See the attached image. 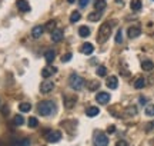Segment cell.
I'll return each mask as SVG.
<instances>
[{
	"mask_svg": "<svg viewBox=\"0 0 154 146\" xmlns=\"http://www.w3.org/2000/svg\"><path fill=\"white\" fill-rule=\"evenodd\" d=\"M130 7H131L133 11L141 10V7H143V2H141V0H131V2H130Z\"/></svg>",
	"mask_w": 154,
	"mask_h": 146,
	"instance_id": "17",
	"label": "cell"
},
{
	"mask_svg": "<svg viewBox=\"0 0 154 146\" xmlns=\"http://www.w3.org/2000/svg\"><path fill=\"white\" fill-rule=\"evenodd\" d=\"M94 52V47H93V45L91 43H84V45L82 46V53L83 55H91Z\"/></svg>",
	"mask_w": 154,
	"mask_h": 146,
	"instance_id": "16",
	"label": "cell"
},
{
	"mask_svg": "<svg viewBox=\"0 0 154 146\" xmlns=\"http://www.w3.org/2000/svg\"><path fill=\"white\" fill-rule=\"evenodd\" d=\"M94 7H96V10H97V11L104 10V9H106V2H104V0H96Z\"/></svg>",
	"mask_w": 154,
	"mask_h": 146,
	"instance_id": "23",
	"label": "cell"
},
{
	"mask_svg": "<svg viewBox=\"0 0 154 146\" xmlns=\"http://www.w3.org/2000/svg\"><path fill=\"white\" fill-rule=\"evenodd\" d=\"M144 86H146V79L144 78H138L134 80V87L136 89H143Z\"/></svg>",
	"mask_w": 154,
	"mask_h": 146,
	"instance_id": "20",
	"label": "cell"
},
{
	"mask_svg": "<svg viewBox=\"0 0 154 146\" xmlns=\"http://www.w3.org/2000/svg\"><path fill=\"white\" fill-rule=\"evenodd\" d=\"M80 19H82V14H80L79 11H73L72 16H70V22H72V23H76V22H79Z\"/></svg>",
	"mask_w": 154,
	"mask_h": 146,
	"instance_id": "26",
	"label": "cell"
},
{
	"mask_svg": "<svg viewBox=\"0 0 154 146\" xmlns=\"http://www.w3.org/2000/svg\"><path fill=\"white\" fill-rule=\"evenodd\" d=\"M96 100L99 102L100 105H106V103L110 102V95H109L107 92H99V93L96 95Z\"/></svg>",
	"mask_w": 154,
	"mask_h": 146,
	"instance_id": "7",
	"label": "cell"
},
{
	"mask_svg": "<svg viewBox=\"0 0 154 146\" xmlns=\"http://www.w3.org/2000/svg\"><path fill=\"white\" fill-rule=\"evenodd\" d=\"M146 102H147V99H146V97H140V103H146Z\"/></svg>",
	"mask_w": 154,
	"mask_h": 146,
	"instance_id": "40",
	"label": "cell"
},
{
	"mask_svg": "<svg viewBox=\"0 0 154 146\" xmlns=\"http://www.w3.org/2000/svg\"><path fill=\"white\" fill-rule=\"evenodd\" d=\"M113 24H114V22H111V23L106 22L100 26L99 33H97V42H99V43H104L106 40L110 37L111 30H113Z\"/></svg>",
	"mask_w": 154,
	"mask_h": 146,
	"instance_id": "2",
	"label": "cell"
},
{
	"mask_svg": "<svg viewBox=\"0 0 154 146\" xmlns=\"http://www.w3.org/2000/svg\"><path fill=\"white\" fill-rule=\"evenodd\" d=\"M116 146H128V143H127L126 141H119L116 143Z\"/></svg>",
	"mask_w": 154,
	"mask_h": 146,
	"instance_id": "37",
	"label": "cell"
},
{
	"mask_svg": "<svg viewBox=\"0 0 154 146\" xmlns=\"http://www.w3.org/2000/svg\"><path fill=\"white\" fill-rule=\"evenodd\" d=\"M37 112L42 116H51L56 113V105L51 100H42L37 105Z\"/></svg>",
	"mask_w": 154,
	"mask_h": 146,
	"instance_id": "1",
	"label": "cell"
},
{
	"mask_svg": "<svg viewBox=\"0 0 154 146\" xmlns=\"http://www.w3.org/2000/svg\"><path fill=\"white\" fill-rule=\"evenodd\" d=\"M99 86H100V83L97 82V80H91V82H90V83L87 84L88 90H91V92H94V90H97V89H99Z\"/></svg>",
	"mask_w": 154,
	"mask_h": 146,
	"instance_id": "24",
	"label": "cell"
},
{
	"mask_svg": "<svg viewBox=\"0 0 154 146\" xmlns=\"http://www.w3.org/2000/svg\"><path fill=\"white\" fill-rule=\"evenodd\" d=\"M2 115H9V107L7 106H3V109H2Z\"/></svg>",
	"mask_w": 154,
	"mask_h": 146,
	"instance_id": "38",
	"label": "cell"
},
{
	"mask_svg": "<svg viewBox=\"0 0 154 146\" xmlns=\"http://www.w3.org/2000/svg\"><path fill=\"white\" fill-rule=\"evenodd\" d=\"M67 2H69V3H74V0H67Z\"/></svg>",
	"mask_w": 154,
	"mask_h": 146,
	"instance_id": "41",
	"label": "cell"
},
{
	"mask_svg": "<svg viewBox=\"0 0 154 146\" xmlns=\"http://www.w3.org/2000/svg\"><path fill=\"white\" fill-rule=\"evenodd\" d=\"M141 69L144 72H151L154 69V63L151 60H144V62H141Z\"/></svg>",
	"mask_w": 154,
	"mask_h": 146,
	"instance_id": "18",
	"label": "cell"
},
{
	"mask_svg": "<svg viewBox=\"0 0 154 146\" xmlns=\"http://www.w3.org/2000/svg\"><path fill=\"white\" fill-rule=\"evenodd\" d=\"M116 43H123V30L121 29H119L117 30V34H116Z\"/></svg>",
	"mask_w": 154,
	"mask_h": 146,
	"instance_id": "32",
	"label": "cell"
},
{
	"mask_svg": "<svg viewBox=\"0 0 154 146\" xmlns=\"http://www.w3.org/2000/svg\"><path fill=\"white\" fill-rule=\"evenodd\" d=\"M100 113V109L96 106H90L86 109V115H87L88 118H94V116H97Z\"/></svg>",
	"mask_w": 154,
	"mask_h": 146,
	"instance_id": "15",
	"label": "cell"
},
{
	"mask_svg": "<svg viewBox=\"0 0 154 146\" xmlns=\"http://www.w3.org/2000/svg\"><path fill=\"white\" fill-rule=\"evenodd\" d=\"M87 19L90 20V22H99L100 19H101L100 11H93V13H90V14L87 16Z\"/></svg>",
	"mask_w": 154,
	"mask_h": 146,
	"instance_id": "22",
	"label": "cell"
},
{
	"mask_svg": "<svg viewBox=\"0 0 154 146\" xmlns=\"http://www.w3.org/2000/svg\"><path fill=\"white\" fill-rule=\"evenodd\" d=\"M13 123L16 125V126H22V125L24 123V118H23V116H20V115H16V116H14V119H13Z\"/></svg>",
	"mask_w": 154,
	"mask_h": 146,
	"instance_id": "25",
	"label": "cell"
},
{
	"mask_svg": "<svg viewBox=\"0 0 154 146\" xmlns=\"http://www.w3.org/2000/svg\"><path fill=\"white\" fill-rule=\"evenodd\" d=\"M127 34H128V37H130V39H136V37H138V36L141 34V29L138 27V26H133V27L128 29Z\"/></svg>",
	"mask_w": 154,
	"mask_h": 146,
	"instance_id": "10",
	"label": "cell"
},
{
	"mask_svg": "<svg viewBox=\"0 0 154 146\" xmlns=\"http://www.w3.org/2000/svg\"><path fill=\"white\" fill-rule=\"evenodd\" d=\"M72 57H73L72 53H66V55H63V56H61V62L66 63V62H69V60H72Z\"/></svg>",
	"mask_w": 154,
	"mask_h": 146,
	"instance_id": "34",
	"label": "cell"
},
{
	"mask_svg": "<svg viewBox=\"0 0 154 146\" xmlns=\"http://www.w3.org/2000/svg\"><path fill=\"white\" fill-rule=\"evenodd\" d=\"M56 72H57L56 68H53V66H46L44 69H42V76L47 79V78H50V76H53Z\"/></svg>",
	"mask_w": 154,
	"mask_h": 146,
	"instance_id": "11",
	"label": "cell"
},
{
	"mask_svg": "<svg viewBox=\"0 0 154 146\" xmlns=\"http://www.w3.org/2000/svg\"><path fill=\"white\" fill-rule=\"evenodd\" d=\"M13 146H30V139H22L13 143Z\"/></svg>",
	"mask_w": 154,
	"mask_h": 146,
	"instance_id": "29",
	"label": "cell"
},
{
	"mask_svg": "<svg viewBox=\"0 0 154 146\" xmlns=\"http://www.w3.org/2000/svg\"><path fill=\"white\" fill-rule=\"evenodd\" d=\"M43 32H44V26H34L33 30H32V36H33V39H38V37H42Z\"/></svg>",
	"mask_w": 154,
	"mask_h": 146,
	"instance_id": "13",
	"label": "cell"
},
{
	"mask_svg": "<svg viewBox=\"0 0 154 146\" xmlns=\"http://www.w3.org/2000/svg\"><path fill=\"white\" fill-rule=\"evenodd\" d=\"M63 36H64V33H63L61 29H54V30L51 32V40H53L54 43H59V42L63 39Z\"/></svg>",
	"mask_w": 154,
	"mask_h": 146,
	"instance_id": "9",
	"label": "cell"
},
{
	"mask_svg": "<svg viewBox=\"0 0 154 146\" xmlns=\"http://www.w3.org/2000/svg\"><path fill=\"white\" fill-rule=\"evenodd\" d=\"M29 128H37V125H38V120L36 118H33V116H32V118H29Z\"/></svg>",
	"mask_w": 154,
	"mask_h": 146,
	"instance_id": "31",
	"label": "cell"
},
{
	"mask_svg": "<svg viewBox=\"0 0 154 146\" xmlns=\"http://www.w3.org/2000/svg\"><path fill=\"white\" fill-rule=\"evenodd\" d=\"M96 73H97V76H100V78H104L106 75H107V69H106L104 66H99L97 70H96Z\"/></svg>",
	"mask_w": 154,
	"mask_h": 146,
	"instance_id": "28",
	"label": "cell"
},
{
	"mask_svg": "<svg viewBox=\"0 0 154 146\" xmlns=\"http://www.w3.org/2000/svg\"><path fill=\"white\" fill-rule=\"evenodd\" d=\"M76 103H77V96L66 95L64 97H63V105H64L66 109H73Z\"/></svg>",
	"mask_w": 154,
	"mask_h": 146,
	"instance_id": "6",
	"label": "cell"
},
{
	"mask_svg": "<svg viewBox=\"0 0 154 146\" xmlns=\"http://www.w3.org/2000/svg\"><path fill=\"white\" fill-rule=\"evenodd\" d=\"M61 139V132L60 130H49L46 132V141L50 143H57Z\"/></svg>",
	"mask_w": 154,
	"mask_h": 146,
	"instance_id": "4",
	"label": "cell"
},
{
	"mask_svg": "<svg viewBox=\"0 0 154 146\" xmlns=\"http://www.w3.org/2000/svg\"><path fill=\"white\" fill-rule=\"evenodd\" d=\"M54 26H56V20H49V22L46 23L44 29L49 30V32H53V30H54Z\"/></svg>",
	"mask_w": 154,
	"mask_h": 146,
	"instance_id": "30",
	"label": "cell"
},
{
	"mask_svg": "<svg viewBox=\"0 0 154 146\" xmlns=\"http://www.w3.org/2000/svg\"><path fill=\"white\" fill-rule=\"evenodd\" d=\"M127 115H136L137 113V107L136 106H130V107H127Z\"/></svg>",
	"mask_w": 154,
	"mask_h": 146,
	"instance_id": "35",
	"label": "cell"
},
{
	"mask_svg": "<svg viewBox=\"0 0 154 146\" xmlns=\"http://www.w3.org/2000/svg\"><path fill=\"white\" fill-rule=\"evenodd\" d=\"M54 57H56L54 50H47L44 53V59H46V62L49 63V65H51V62L54 60Z\"/></svg>",
	"mask_w": 154,
	"mask_h": 146,
	"instance_id": "19",
	"label": "cell"
},
{
	"mask_svg": "<svg viewBox=\"0 0 154 146\" xmlns=\"http://www.w3.org/2000/svg\"><path fill=\"white\" fill-rule=\"evenodd\" d=\"M109 145V138L103 132H97L94 135V146H107Z\"/></svg>",
	"mask_w": 154,
	"mask_h": 146,
	"instance_id": "5",
	"label": "cell"
},
{
	"mask_svg": "<svg viewBox=\"0 0 154 146\" xmlns=\"http://www.w3.org/2000/svg\"><path fill=\"white\" fill-rule=\"evenodd\" d=\"M19 109H20L22 112H30V109H32V105H30V103H26V102H23V103H20Z\"/></svg>",
	"mask_w": 154,
	"mask_h": 146,
	"instance_id": "27",
	"label": "cell"
},
{
	"mask_svg": "<svg viewBox=\"0 0 154 146\" xmlns=\"http://www.w3.org/2000/svg\"><path fill=\"white\" fill-rule=\"evenodd\" d=\"M117 86H119V79L116 78V76H110V78L107 79V87L109 89H117Z\"/></svg>",
	"mask_w": 154,
	"mask_h": 146,
	"instance_id": "14",
	"label": "cell"
},
{
	"mask_svg": "<svg viewBox=\"0 0 154 146\" xmlns=\"http://www.w3.org/2000/svg\"><path fill=\"white\" fill-rule=\"evenodd\" d=\"M69 84H70V87L74 89V90H82L83 87H84L86 82H84V79H83L82 76H79V75H76V73H73L72 76L69 78Z\"/></svg>",
	"mask_w": 154,
	"mask_h": 146,
	"instance_id": "3",
	"label": "cell"
},
{
	"mask_svg": "<svg viewBox=\"0 0 154 146\" xmlns=\"http://www.w3.org/2000/svg\"><path fill=\"white\" fill-rule=\"evenodd\" d=\"M146 115L147 116H154V105H149L146 107Z\"/></svg>",
	"mask_w": 154,
	"mask_h": 146,
	"instance_id": "33",
	"label": "cell"
},
{
	"mask_svg": "<svg viewBox=\"0 0 154 146\" xmlns=\"http://www.w3.org/2000/svg\"><path fill=\"white\" fill-rule=\"evenodd\" d=\"M53 89H54V83L50 82V80H46V82L40 84V92L42 93H50Z\"/></svg>",
	"mask_w": 154,
	"mask_h": 146,
	"instance_id": "8",
	"label": "cell"
},
{
	"mask_svg": "<svg viewBox=\"0 0 154 146\" xmlns=\"http://www.w3.org/2000/svg\"><path fill=\"white\" fill-rule=\"evenodd\" d=\"M79 34L82 37H88L90 36V29L87 26H82V27H79Z\"/></svg>",
	"mask_w": 154,
	"mask_h": 146,
	"instance_id": "21",
	"label": "cell"
},
{
	"mask_svg": "<svg viewBox=\"0 0 154 146\" xmlns=\"http://www.w3.org/2000/svg\"><path fill=\"white\" fill-rule=\"evenodd\" d=\"M16 6H17V9H19L20 11H23V13H26V11L30 10V5H29L26 0H17Z\"/></svg>",
	"mask_w": 154,
	"mask_h": 146,
	"instance_id": "12",
	"label": "cell"
},
{
	"mask_svg": "<svg viewBox=\"0 0 154 146\" xmlns=\"http://www.w3.org/2000/svg\"><path fill=\"white\" fill-rule=\"evenodd\" d=\"M107 132H109V133H114V132H116V126H114V125H111V126H109V129H107Z\"/></svg>",
	"mask_w": 154,
	"mask_h": 146,
	"instance_id": "39",
	"label": "cell"
},
{
	"mask_svg": "<svg viewBox=\"0 0 154 146\" xmlns=\"http://www.w3.org/2000/svg\"><path fill=\"white\" fill-rule=\"evenodd\" d=\"M88 3H90V0H79V5H80V7H86Z\"/></svg>",
	"mask_w": 154,
	"mask_h": 146,
	"instance_id": "36",
	"label": "cell"
}]
</instances>
